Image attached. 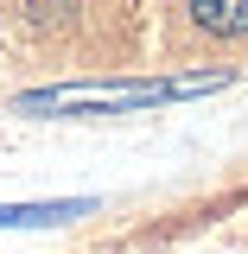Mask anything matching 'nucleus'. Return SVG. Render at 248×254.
I'll return each instance as SVG.
<instances>
[{
	"mask_svg": "<svg viewBox=\"0 0 248 254\" xmlns=\"http://www.w3.org/2000/svg\"><path fill=\"white\" fill-rule=\"evenodd\" d=\"M191 19L204 32H217V38H242L248 32V0H185Z\"/></svg>",
	"mask_w": 248,
	"mask_h": 254,
	"instance_id": "obj_1",
	"label": "nucleus"
}]
</instances>
